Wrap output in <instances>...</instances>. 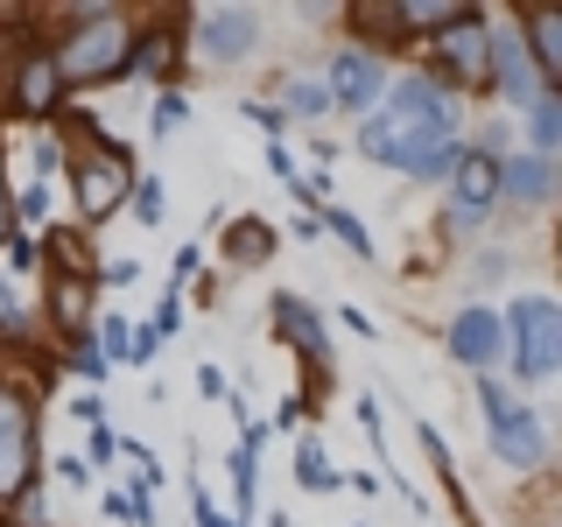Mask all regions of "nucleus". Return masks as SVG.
<instances>
[{"instance_id":"obj_1","label":"nucleus","mask_w":562,"mask_h":527,"mask_svg":"<svg viewBox=\"0 0 562 527\" xmlns=\"http://www.w3.org/2000/svg\"><path fill=\"white\" fill-rule=\"evenodd\" d=\"M359 155L380 169L415 176V183L450 176V162L464 155V141H457V99L436 78H394L386 99L359 127Z\"/></svg>"},{"instance_id":"obj_2","label":"nucleus","mask_w":562,"mask_h":527,"mask_svg":"<svg viewBox=\"0 0 562 527\" xmlns=\"http://www.w3.org/2000/svg\"><path fill=\"white\" fill-rule=\"evenodd\" d=\"M140 43L127 8H70L64 43L49 49V70H57V92H92V85L120 78Z\"/></svg>"},{"instance_id":"obj_3","label":"nucleus","mask_w":562,"mask_h":527,"mask_svg":"<svg viewBox=\"0 0 562 527\" xmlns=\"http://www.w3.org/2000/svg\"><path fill=\"white\" fill-rule=\"evenodd\" d=\"M479 401H485V444L506 471H541L549 464V422L527 408L520 394H506L492 373H479Z\"/></svg>"},{"instance_id":"obj_4","label":"nucleus","mask_w":562,"mask_h":527,"mask_svg":"<svg viewBox=\"0 0 562 527\" xmlns=\"http://www.w3.org/2000/svg\"><path fill=\"white\" fill-rule=\"evenodd\" d=\"M78 134L92 141L85 155H70V198H78V218L85 225H99V218H113L120 204H127V190H134V162H127V148H113L92 120H78Z\"/></svg>"},{"instance_id":"obj_5","label":"nucleus","mask_w":562,"mask_h":527,"mask_svg":"<svg viewBox=\"0 0 562 527\" xmlns=\"http://www.w3.org/2000/svg\"><path fill=\"white\" fill-rule=\"evenodd\" d=\"M35 492V394L0 380V514Z\"/></svg>"},{"instance_id":"obj_6","label":"nucleus","mask_w":562,"mask_h":527,"mask_svg":"<svg viewBox=\"0 0 562 527\" xmlns=\"http://www.w3.org/2000/svg\"><path fill=\"white\" fill-rule=\"evenodd\" d=\"M499 324H506V345H514V373L520 380H549L562 366V310L549 303V295H520Z\"/></svg>"},{"instance_id":"obj_7","label":"nucleus","mask_w":562,"mask_h":527,"mask_svg":"<svg viewBox=\"0 0 562 527\" xmlns=\"http://www.w3.org/2000/svg\"><path fill=\"white\" fill-rule=\"evenodd\" d=\"M492 204H499V162L479 148H464L450 162V211H443V225L450 233H479V225L492 218Z\"/></svg>"},{"instance_id":"obj_8","label":"nucleus","mask_w":562,"mask_h":527,"mask_svg":"<svg viewBox=\"0 0 562 527\" xmlns=\"http://www.w3.org/2000/svg\"><path fill=\"white\" fill-rule=\"evenodd\" d=\"M485 92H506V105H527V99L549 92V85H541V70L527 64L514 22H485Z\"/></svg>"},{"instance_id":"obj_9","label":"nucleus","mask_w":562,"mask_h":527,"mask_svg":"<svg viewBox=\"0 0 562 527\" xmlns=\"http://www.w3.org/2000/svg\"><path fill=\"white\" fill-rule=\"evenodd\" d=\"M386 64L373 57V49H338L330 57V70H324V99L330 105H345V113H373V105L386 99Z\"/></svg>"},{"instance_id":"obj_10","label":"nucleus","mask_w":562,"mask_h":527,"mask_svg":"<svg viewBox=\"0 0 562 527\" xmlns=\"http://www.w3.org/2000/svg\"><path fill=\"white\" fill-rule=\"evenodd\" d=\"M436 57H443L450 85L485 92V14H479V8H457V22L436 29Z\"/></svg>"},{"instance_id":"obj_11","label":"nucleus","mask_w":562,"mask_h":527,"mask_svg":"<svg viewBox=\"0 0 562 527\" xmlns=\"http://www.w3.org/2000/svg\"><path fill=\"white\" fill-rule=\"evenodd\" d=\"M198 49H204V64H246L254 57V43H260V22L246 8H211L198 14Z\"/></svg>"},{"instance_id":"obj_12","label":"nucleus","mask_w":562,"mask_h":527,"mask_svg":"<svg viewBox=\"0 0 562 527\" xmlns=\"http://www.w3.org/2000/svg\"><path fill=\"white\" fill-rule=\"evenodd\" d=\"M268 310H274V338L303 351V359H310V373H324V366H330V338H324V316H316V310H310V303H303V295H295V289H281Z\"/></svg>"},{"instance_id":"obj_13","label":"nucleus","mask_w":562,"mask_h":527,"mask_svg":"<svg viewBox=\"0 0 562 527\" xmlns=\"http://www.w3.org/2000/svg\"><path fill=\"white\" fill-rule=\"evenodd\" d=\"M443 345H450V359L457 366H492L506 351V324H499V310H457L450 316V330H443Z\"/></svg>"},{"instance_id":"obj_14","label":"nucleus","mask_w":562,"mask_h":527,"mask_svg":"<svg viewBox=\"0 0 562 527\" xmlns=\"http://www.w3.org/2000/svg\"><path fill=\"white\" fill-rule=\"evenodd\" d=\"M499 198H514L520 211H541L555 198V162L549 155H506L499 162Z\"/></svg>"},{"instance_id":"obj_15","label":"nucleus","mask_w":562,"mask_h":527,"mask_svg":"<svg viewBox=\"0 0 562 527\" xmlns=\"http://www.w3.org/2000/svg\"><path fill=\"white\" fill-rule=\"evenodd\" d=\"M514 29H520L527 64L541 70V85H555V78H562V14H555V8H527Z\"/></svg>"},{"instance_id":"obj_16","label":"nucleus","mask_w":562,"mask_h":527,"mask_svg":"<svg viewBox=\"0 0 562 527\" xmlns=\"http://www.w3.org/2000/svg\"><path fill=\"white\" fill-rule=\"evenodd\" d=\"M49 324H57L70 345L92 338V330H85L92 324V281L85 274H49Z\"/></svg>"},{"instance_id":"obj_17","label":"nucleus","mask_w":562,"mask_h":527,"mask_svg":"<svg viewBox=\"0 0 562 527\" xmlns=\"http://www.w3.org/2000/svg\"><path fill=\"white\" fill-rule=\"evenodd\" d=\"M520 113H527V155H549L555 162V148H562V92L549 85V92L527 99Z\"/></svg>"},{"instance_id":"obj_18","label":"nucleus","mask_w":562,"mask_h":527,"mask_svg":"<svg viewBox=\"0 0 562 527\" xmlns=\"http://www.w3.org/2000/svg\"><path fill=\"white\" fill-rule=\"evenodd\" d=\"M176 57H183V14H169V29H155L148 43L127 57V70H140V78H169Z\"/></svg>"},{"instance_id":"obj_19","label":"nucleus","mask_w":562,"mask_h":527,"mask_svg":"<svg viewBox=\"0 0 562 527\" xmlns=\"http://www.w3.org/2000/svg\"><path fill=\"white\" fill-rule=\"evenodd\" d=\"M57 105V70H49V57H29L22 70H14V113H49Z\"/></svg>"},{"instance_id":"obj_20","label":"nucleus","mask_w":562,"mask_h":527,"mask_svg":"<svg viewBox=\"0 0 562 527\" xmlns=\"http://www.w3.org/2000/svg\"><path fill=\"white\" fill-rule=\"evenodd\" d=\"M268 254H274V225L268 218H233L225 225V260H233V268H260Z\"/></svg>"},{"instance_id":"obj_21","label":"nucleus","mask_w":562,"mask_h":527,"mask_svg":"<svg viewBox=\"0 0 562 527\" xmlns=\"http://www.w3.org/2000/svg\"><path fill=\"white\" fill-rule=\"evenodd\" d=\"M281 120H324L330 113V99H324V78H303V70H295V78H281V105H274Z\"/></svg>"},{"instance_id":"obj_22","label":"nucleus","mask_w":562,"mask_h":527,"mask_svg":"<svg viewBox=\"0 0 562 527\" xmlns=\"http://www.w3.org/2000/svg\"><path fill=\"white\" fill-rule=\"evenodd\" d=\"M295 479H303V492H338L345 471L324 457V444H316V436H303V450H295Z\"/></svg>"},{"instance_id":"obj_23","label":"nucleus","mask_w":562,"mask_h":527,"mask_svg":"<svg viewBox=\"0 0 562 527\" xmlns=\"http://www.w3.org/2000/svg\"><path fill=\"white\" fill-rule=\"evenodd\" d=\"M324 233L345 246L351 260H373V233H366L359 218H351V211H338V204H324Z\"/></svg>"},{"instance_id":"obj_24","label":"nucleus","mask_w":562,"mask_h":527,"mask_svg":"<svg viewBox=\"0 0 562 527\" xmlns=\"http://www.w3.org/2000/svg\"><path fill=\"white\" fill-rule=\"evenodd\" d=\"M92 345H99V359H120L127 366V345H134V330H127V316H99V330H92Z\"/></svg>"},{"instance_id":"obj_25","label":"nucleus","mask_w":562,"mask_h":527,"mask_svg":"<svg viewBox=\"0 0 562 527\" xmlns=\"http://www.w3.org/2000/svg\"><path fill=\"white\" fill-rule=\"evenodd\" d=\"M233 500H239V514L233 520H246V514H254V500H260V479H254V450H233Z\"/></svg>"},{"instance_id":"obj_26","label":"nucleus","mask_w":562,"mask_h":527,"mask_svg":"<svg viewBox=\"0 0 562 527\" xmlns=\"http://www.w3.org/2000/svg\"><path fill=\"white\" fill-rule=\"evenodd\" d=\"M183 113H190V105H183V92H155V105H148V134H176V127H183Z\"/></svg>"},{"instance_id":"obj_27","label":"nucleus","mask_w":562,"mask_h":527,"mask_svg":"<svg viewBox=\"0 0 562 527\" xmlns=\"http://www.w3.org/2000/svg\"><path fill=\"white\" fill-rule=\"evenodd\" d=\"M176 330H183V295L162 289V295H155V324H148V338L162 345V338H176Z\"/></svg>"},{"instance_id":"obj_28","label":"nucleus","mask_w":562,"mask_h":527,"mask_svg":"<svg viewBox=\"0 0 562 527\" xmlns=\"http://www.w3.org/2000/svg\"><path fill=\"white\" fill-rule=\"evenodd\" d=\"M127 198H134V218H140V225H162V183L134 176V190H127Z\"/></svg>"},{"instance_id":"obj_29","label":"nucleus","mask_w":562,"mask_h":527,"mask_svg":"<svg viewBox=\"0 0 562 527\" xmlns=\"http://www.w3.org/2000/svg\"><path fill=\"white\" fill-rule=\"evenodd\" d=\"M70 373H85V380H105L113 366L99 359V345H92V338H78V345H70Z\"/></svg>"},{"instance_id":"obj_30","label":"nucleus","mask_w":562,"mask_h":527,"mask_svg":"<svg viewBox=\"0 0 562 527\" xmlns=\"http://www.w3.org/2000/svg\"><path fill=\"white\" fill-rule=\"evenodd\" d=\"M0 338H29V316H22V303H14L8 281H0Z\"/></svg>"},{"instance_id":"obj_31","label":"nucleus","mask_w":562,"mask_h":527,"mask_svg":"<svg viewBox=\"0 0 562 527\" xmlns=\"http://www.w3.org/2000/svg\"><path fill=\"white\" fill-rule=\"evenodd\" d=\"M14 218H29V225H43L49 218V183H29L22 198H14Z\"/></svg>"},{"instance_id":"obj_32","label":"nucleus","mask_w":562,"mask_h":527,"mask_svg":"<svg viewBox=\"0 0 562 527\" xmlns=\"http://www.w3.org/2000/svg\"><path fill=\"white\" fill-rule=\"evenodd\" d=\"M105 514H113V520H140V527H148V506H140L134 492H105Z\"/></svg>"},{"instance_id":"obj_33","label":"nucleus","mask_w":562,"mask_h":527,"mask_svg":"<svg viewBox=\"0 0 562 527\" xmlns=\"http://www.w3.org/2000/svg\"><path fill=\"white\" fill-rule=\"evenodd\" d=\"M120 457V436L105 429V422H92V457H85V464H113Z\"/></svg>"},{"instance_id":"obj_34","label":"nucleus","mask_w":562,"mask_h":527,"mask_svg":"<svg viewBox=\"0 0 562 527\" xmlns=\"http://www.w3.org/2000/svg\"><path fill=\"white\" fill-rule=\"evenodd\" d=\"M190 506H198V527H239V520H225L218 506H211V492H204V485H190Z\"/></svg>"},{"instance_id":"obj_35","label":"nucleus","mask_w":562,"mask_h":527,"mask_svg":"<svg viewBox=\"0 0 562 527\" xmlns=\"http://www.w3.org/2000/svg\"><path fill=\"white\" fill-rule=\"evenodd\" d=\"M359 422H366V444L386 457V429H380V401H359Z\"/></svg>"},{"instance_id":"obj_36","label":"nucleus","mask_w":562,"mask_h":527,"mask_svg":"<svg viewBox=\"0 0 562 527\" xmlns=\"http://www.w3.org/2000/svg\"><path fill=\"white\" fill-rule=\"evenodd\" d=\"M57 479L85 492V485H92V464H85V457H57Z\"/></svg>"},{"instance_id":"obj_37","label":"nucleus","mask_w":562,"mask_h":527,"mask_svg":"<svg viewBox=\"0 0 562 527\" xmlns=\"http://www.w3.org/2000/svg\"><path fill=\"white\" fill-rule=\"evenodd\" d=\"M198 394H204V401H225L233 386H225V373H218V366H198Z\"/></svg>"},{"instance_id":"obj_38","label":"nucleus","mask_w":562,"mask_h":527,"mask_svg":"<svg viewBox=\"0 0 562 527\" xmlns=\"http://www.w3.org/2000/svg\"><path fill=\"white\" fill-rule=\"evenodd\" d=\"M268 169L281 176V183H295V176H303V169H295V155L281 148V141H268Z\"/></svg>"},{"instance_id":"obj_39","label":"nucleus","mask_w":562,"mask_h":527,"mask_svg":"<svg viewBox=\"0 0 562 527\" xmlns=\"http://www.w3.org/2000/svg\"><path fill=\"white\" fill-rule=\"evenodd\" d=\"M246 120H260V127H268V134H281V127H289V120H281L268 99H246Z\"/></svg>"},{"instance_id":"obj_40","label":"nucleus","mask_w":562,"mask_h":527,"mask_svg":"<svg viewBox=\"0 0 562 527\" xmlns=\"http://www.w3.org/2000/svg\"><path fill=\"white\" fill-rule=\"evenodd\" d=\"M134 274H140V260H105V268H99V281H113V289H127Z\"/></svg>"},{"instance_id":"obj_41","label":"nucleus","mask_w":562,"mask_h":527,"mask_svg":"<svg viewBox=\"0 0 562 527\" xmlns=\"http://www.w3.org/2000/svg\"><path fill=\"white\" fill-rule=\"evenodd\" d=\"M8 260H14V268H35V260H43V254H35V239H22V233H8Z\"/></svg>"},{"instance_id":"obj_42","label":"nucleus","mask_w":562,"mask_h":527,"mask_svg":"<svg viewBox=\"0 0 562 527\" xmlns=\"http://www.w3.org/2000/svg\"><path fill=\"white\" fill-rule=\"evenodd\" d=\"M198 260H204V246H183V254H176V274L162 281V289H176V281H183V274H198Z\"/></svg>"},{"instance_id":"obj_43","label":"nucleus","mask_w":562,"mask_h":527,"mask_svg":"<svg viewBox=\"0 0 562 527\" xmlns=\"http://www.w3.org/2000/svg\"><path fill=\"white\" fill-rule=\"evenodd\" d=\"M14 233V198H8V176H0V239Z\"/></svg>"},{"instance_id":"obj_44","label":"nucleus","mask_w":562,"mask_h":527,"mask_svg":"<svg viewBox=\"0 0 562 527\" xmlns=\"http://www.w3.org/2000/svg\"><path fill=\"white\" fill-rule=\"evenodd\" d=\"M268 527H289V514H274V520H268Z\"/></svg>"},{"instance_id":"obj_45","label":"nucleus","mask_w":562,"mask_h":527,"mask_svg":"<svg viewBox=\"0 0 562 527\" xmlns=\"http://www.w3.org/2000/svg\"><path fill=\"white\" fill-rule=\"evenodd\" d=\"M359 527H366V520H359Z\"/></svg>"}]
</instances>
